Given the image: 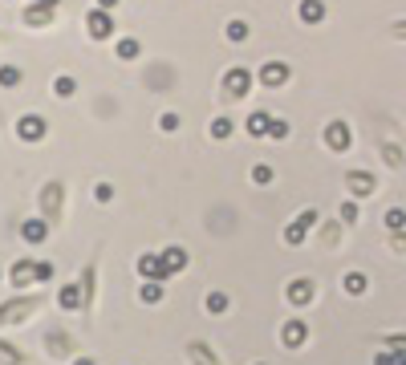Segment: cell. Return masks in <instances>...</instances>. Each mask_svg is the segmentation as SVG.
Masks as SVG:
<instances>
[{"label":"cell","instance_id":"6da1fadb","mask_svg":"<svg viewBox=\"0 0 406 365\" xmlns=\"http://www.w3.org/2000/svg\"><path fill=\"white\" fill-rule=\"evenodd\" d=\"M37 305H41V296H37V292H33V296H29V292H21V296L4 301V305H0V325H21V317H29Z\"/></svg>","mask_w":406,"mask_h":365},{"label":"cell","instance_id":"7a4b0ae2","mask_svg":"<svg viewBox=\"0 0 406 365\" xmlns=\"http://www.w3.org/2000/svg\"><path fill=\"white\" fill-rule=\"evenodd\" d=\"M16 138H21V142H41V138H45V118H41V114H21Z\"/></svg>","mask_w":406,"mask_h":365},{"label":"cell","instance_id":"3957f363","mask_svg":"<svg viewBox=\"0 0 406 365\" xmlns=\"http://www.w3.org/2000/svg\"><path fill=\"white\" fill-rule=\"evenodd\" d=\"M138 276H142V280H159V284H163V280H167V264H163V256H159V252H146V256H138Z\"/></svg>","mask_w":406,"mask_h":365},{"label":"cell","instance_id":"277c9868","mask_svg":"<svg viewBox=\"0 0 406 365\" xmlns=\"http://www.w3.org/2000/svg\"><path fill=\"white\" fill-rule=\"evenodd\" d=\"M224 90H227V97H248V90H252V73L248 69H227L224 73Z\"/></svg>","mask_w":406,"mask_h":365},{"label":"cell","instance_id":"5b68a950","mask_svg":"<svg viewBox=\"0 0 406 365\" xmlns=\"http://www.w3.org/2000/svg\"><path fill=\"white\" fill-rule=\"evenodd\" d=\"M86 29H90L93 41H106V37L114 33V21H110V12H102V8H90V12H86Z\"/></svg>","mask_w":406,"mask_h":365},{"label":"cell","instance_id":"8992f818","mask_svg":"<svg viewBox=\"0 0 406 365\" xmlns=\"http://www.w3.org/2000/svg\"><path fill=\"white\" fill-rule=\"evenodd\" d=\"M313 224H317V211L309 207V211H301V215L293 220V228L284 231V239H289V244H301V239H305V231L313 228Z\"/></svg>","mask_w":406,"mask_h":365},{"label":"cell","instance_id":"52a82bcc","mask_svg":"<svg viewBox=\"0 0 406 365\" xmlns=\"http://www.w3.org/2000/svg\"><path fill=\"white\" fill-rule=\"evenodd\" d=\"M57 305L69 309V313H74V309H86V292H82V284H65V288L57 292Z\"/></svg>","mask_w":406,"mask_h":365},{"label":"cell","instance_id":"ba28073f","mask_svg":"<svg viewBox=\"0 0 406 365\" xmlns=\"http://www.w3.org/2000/svg\"><path fill=\"white\" fill-rule=\"evenodd\" d=\"M284 82H289V65H284V61L260 65V86H284Z\"/></svg>","mask_w":406,"mask_h":365},{"label":"cell","instance_id":"9c48e42d","mask_svg":"<svg viewBox=\"0 0 406 365\" xmlns=\"http://www.w3.org/2000/svg\"><path fill=\"white\" fill-rule=\"evenodd\" d=\"M280 341H284L289 349H297V345H305V320H289V325L280 329Z\"/></svg>","mask_w":406,"mask_h":365},{"label":"cell","instance_id":"30bf717a","mask_svg":"<svg viewBox=\"0 0 406 365\" xmlns=\"http://www.w3.org/2000/svg\"><path fill=\"white\" fill-rule=\"evenodd\" d=\"M21 235H25L29 244H45V239H49V224H45V220H29V224L21 228Z\"/></svg>","mask_w":406,"mask_h":365},{"label":"cell","instance_id":"8fae6325","mask_svg":"<svg viewBox=\"0 0 406 365\" xmlns=\"http://www.w3.org/2000/svg\"><path fill=\"white\" fill-rule=\"evenodd\" d=\"M159 256H163L167 272H183V268H187V252H183V248H163Z\"/></svg>","mask_w":406,"mask_h":365},{"label":"cell","instance_id":"7c38bea8","mask_svg":"<svg viewBox=\"0 0 406 365\" xmlns=\"http://www.w3.org/2000/svg\"><path fill=\"white\" fill-rule=\"evenodd\" d=\"M163 292H167V288H163L159 280H142V288H138L142 305H159V301H163Z\"/></svg>","mask_w":406,"mask_h":365},{"label":"cell","instance_id":"4fadbf2b","mask_svg":"<svg viewBox=\"0 0 406 365\" xmlns=\"http://www.w3.org/2000/svg\"><path fill=\"white\" fill-rule=\"evenodd\" d=\"M301 21H305V25L325 21V4H321V0H301Z\"/></svg>","mask_w":406,"mask_h":365},{"label":"cell","instance_id":"5bb4252c","mask_svg":"<svg viewBox=\"0 0 406 365\" xmlns=\"http://www.w3.org/2000/svg\"><path fill=\"white\" fill-rule=\"evenodd\" d=\"M25 21H29V25H37V29H45L49 21H53V8H41V4H29V8H25Z\"/></svg>","mask_w":406,"mask_h":365},{"label":"cell","instance_id":"9a60e30c","mask_svg":"<svg viewBox=\"0 0 406 365\" xmlns=\"http://www.w3.org/2000/svg\"><path fill=\"white\" fill-rule=\"evenodd\" d=\"M269 126H272L269 114H260V110H256V114H248V134H252V138H264V134H269Z\"/></svg>","mask_w":406,"mask_h":365},{"label":"cell","instance_id":"2e32d148","mask_svg":"<svg viewBox=\"0 0 406 365\" xmlns=\"http://www.w3.org/2000/svg\"><path fill=\"white\" fill-rule=\"evenodd\" d=\"M74 93H78V82H74L69 73L53 78V97H61V102H65V97H74Z\"/></svg>","mask_w":406,"mask_h":365},{"label":"cell","instance_id":"e0dca14e","mask_svg":"<svg viewBox=\"0 0 406 365\" xmlns=\"http://www.w3.org/2000/svg\"><path fill=\"white\" fill-rule=\"evenodd\" d=\"M325 134H329V146H333V150H341V146H350V130H346V122H333V126H329Z\"/></svg>","mask_w":406,"mask_h":365},{"label":"cell","instance_id":"ac0fdd59","mask_svg":"<svg viewBox=\"0 0 406 365\" xmlns=\"http://www.w3.org/2000/svg\"><path fill=\"white\" fill-rule=\"evenodd\" d=\"M309 296H313V284H309V280H293V284H289V301H297V305H305Z\"/></svg>","mask_w":406,"mask_h":365},{"label":"cell","instance_id":"d6986e66","mask_svg":"<svg viewBox=\"0 0 406 365\" xmlns=\"http://www.w3.org/2000/svg\"><path fill=\"white\" fill-rule=\"evenodd\" d=\"M29 280H33V260H21V264L12 268V284H16V288H25Z\"/></svg>","mask_w":406,"mask_h":365},{"label":"cell","instance_id":"ffe728a7","mask_svg":"<svg viewBox=\"0 0 406 365\" xmlns=\"http://www.w3.org/2000/svg\"><path fill=\"white\" fill-rule=\"evenodd\" d=\"M57 199H61V182H49V187H45V195H41V203H45V211H49V215H57Z\"/></svg>","mask_w":406,"mask_h":365},{"label":"cell","instance_id":"44dd1931","mask_svg":"<svg viewBox=\"0 0 406 365\" xmlns=\"http://www.w3.org/2000/svg\"><path fill=\"white\" fill-rule=\"evenodd\" d=\"M0 86H4V90L21 86V69H16V65H0Z\"/></svg>","mask_w":406,"mask_h":365},{"label":"cell","instance_id":"7402d4cb","mask_svg":"<svg viewBox=\"0 0 406 365\" xmlns=\"http://www.w3.org/2000/svg\"><path fill=\"white\" fill-rule=\"evenodd\" d=\"M138 49H142V45H138L135 37H122V41H118V57H122V61H135Z\"/></svg>","mask_w":406,"mask_h":365},{"label":"cell","instance_id":"603a6c76","mask_svg":"<svg viewBox=\"0 0 406 365\" xmlns=\"http://www.w3.org/2000/svg\"><path fill=\"white\" fill-rule=\"evenodd\" d=\"M350 187H354V195H370L374 179H370V175H358V171H354V175H350Z\"/></svg>","mask_w":406,"mask_h":365},{"label":"cell","instance_id":"cb8c5ba5","mask_svg":"<svg viewBox=\"0 0 406 365\" xmlns=\"http://www.w3.org/2000/svg\"><path fill=\"white\" fill-rule=\"evenodd\" d=\"M227 37L232 41H248V21H227Z\"/></svg>","mask_w":406,"mask_h":365},{"label":"cell","instance_id":"d4e9b609","mask_svg":"<svg viewBox=\"0 0 406 365\" xmlns=\"http://www.w3.org/2000/svg\"><path fill=\"white\" fill-rule=\"evenodd\" d=\"M232 134V118H216L212 122V138H227Z\"/></svg>","mask_w":406,"mask_h":365},{"label":"cell","instance_id":"484cf974","mask_svg":"<svg viewBox=\"0 0 406 365\" xmlns=\"http://www.w3.org/2000/svg\"><path fill=\"white\" fill-rule=\"evenodd\" d=\"M227 309V296L224 292H212V296H207V313H224Z\"/></svg>","mask_w":406,"mask_h":365},{"label":"cell","instance_id":"4316f807","mask_svg":"<svg viewBox=\"0 0 406 365\" xmlns=\"http://www.w3.org/2000/svg\"><path fill=\"white\" fill-rule=\"evenodd\" d=\"M0 362H8V365H25V357L12 349V345H0Z\"/></svg>","mask_w":406,"mask_h":365},{"label":"cell","instance_id":"83f0119b","mask_svg":"<svg viewBox=\"0 0 406 365\" xmlns=\"http://www.w3.org/2000/svg\"><path fill=\"white\" fill-rule=\"evenodd\" d=\"M346 292H365V276L350 272V276H346Z\"/></svg>","mask_w":406,"mask_h":365},{"label":"cell","instance_id":"f1b7e54d","mask_svg":"<svg viewBox=\"0 0 406 365\" xmlns=\"http://www.w3.org/2000/svg\"><path fill=\"white\" fill-rule=\"evenodd\" d=\"M252 182H272V167L256 163V167H252Z\"/></svg>","mask_w":406,"mask_h":365},{"label":"cell","instance_id":"f546056e","mask_svg":"<svg viewBox=\"0 0 406 365\" xmlns=\"http://www.w3.org/2000/svg\"><path fill=\"white\" fill-rule=\"evenodd\" d=\"M269 138H289V122H280V118H272V126H269Z\"/></svg>","mask_w":406,"mask_h":365},{"label":"cell","instance_id":"4dcf8cb0","mask_svg":"<svg viewBox=\"0 0 406 365\" xmlns=\"http://www.w3.org/2000/svg\"><path fill=\"white\" fill-rule=\"evenodd\" d=\"M159 126H163L167 134H171V130H179V114H163V118H159Z\"/></svg>","mask_w":406,"mask_h":365},{"label":"cell","instance_id":"1f68e13d","mask_svg":"<svg viewBox=\"0 0 406 365\" xmlns=\"http://www.w3.org/2000/svg\"><path fill=\"white\" fill-rule=\"evenodd\" d=\"M49 276H53V268H49L45 260H41V264H33V280H41V284H45Z\"/></svg>","mask_w":406,"mask_h":365},{"label":"cell","instance_id":"d6a6232c","mask_svg":"<svg viewBox=\"0 0 406 365\" xmlns=\"http://www.w3.org/2000/svg\"><path fill=\"white\" fill-rule=\"evenodd\" d=\"M110 195H114V187H110V182H98V187H93V199H102V203H106Z\"/></svg>","mask_w":406,"mask_h":365},{"label":"cell","instance_id":"836d02e7","mask_svg":"<svg viewBox=\"0 0 406 365\" xmlns=\"http://www.w3.org/2000/svg\"><path fill=\"white\" fill-rule=\"evenodd\" d=\"M378 365H406V357H403V353H382Z\"/></svg>","mask_w":406,"mask_h":365},{"label":"cell","instance_id":"e575fe53","mask_svg":"<svg viewBox=\"0 0 406 365\" xmlns=\"http://www.w3.org/2000/svg\"><path fill=\"white\" fill-rule=\"evenodd\" d=\"M386 224H390V228H403L406 215H403V211H386Z\"/></svg>","mask_w":406,"mask_h":365},{"label":"cell","instance_id":"d590c367","mask_svg":"<svg viewBox=\"0 0 406 365\" xmlns=\"http://www.w3.org/2000/svg\"><path fill=\"white\" fill-rule=\"evenodd\" d=\"M341 220H350V224H354V220H358V207H354V203H346V207H341Z\"/></svg>","mask_w":406,"mask_h":365},{"label":"cell","instance_id":"8d00e7d4","mask_svg":"<svg viewBox=\"0 0 406 365\" xmlns=\"http://www.w3.org/2000/svg\"><path fill=\"white\" fill-rule=\"evenodd\" d=\"M29 4H41V8H57L61 0H29Z\"/></svg>","mask_w":406,"mask_h":365},{"label":"cell","instance_id":"74e56055","mask_svg":"<svg viewBox=\"0 0 406 365\" xmlns=\"http://www.w3.org/2000/svg\"><path fill=\"white\" fill-rule=\"evenodd\" d=\"M114 4H118V0H98V8H102V12H110Z\"/></svg>","mask_w":406,"mask_h":365},{"label":"cell","instance_id":"f35d334b","mask_svg":"<svg viewBox=\"0 0 406 365\" xmlns=\"http://www.w3.org/2000/svg\"><path fill=\"white\" fill-rule=\"evenodd\" d=\"M0 41H4V33H0Z\"/></svg>","mask_w":406,"mask_h":365}]
</instances>
